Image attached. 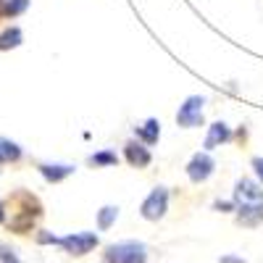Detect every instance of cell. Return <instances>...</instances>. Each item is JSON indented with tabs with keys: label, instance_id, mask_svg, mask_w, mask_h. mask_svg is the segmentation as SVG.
<instances>
[{
	"label": "cell",
	"instance_id": "6da1fadb",
	"mask_svg": "<svg viewBox=\"0 0 263 263\" xmlns=\"http://www.w3.org/2000/svg\"><path fill=\"white\" fill-rule=\"evenodd\" d=\"M8 208H13V213H11V218H8V227L13 229V232H18V234H27L32 227H34V221L40 218V213H42V205H40V200L34 195H29V192H16L13 197H11V203H8Z\"/></svg>",
	"mask_w": 263,
	"mask_h": 263
},
{
	"label": "cell",
	"instance_id": "7a4b0ae2",
	"mask_svg": "<svg viewBox=\"0 0 263 263\" xmlns=\"http://www.w3.org/2000/svg\"><path fill=\"white\" fill-rule=\"evenodd\" d=\"M147 253L142 242H116V245H108L103 253L105 263H145Z\"/></svg>",
	"mask_w": 263,
	"mask_h": 263
},
{
	"label": "cell",
	"instance_id": "3957f363",
	"mask_svg": "<svg viewBox=\"0 0 263 263\" xmlns=\"http://www.w3.org/2000/svg\"><path fill=\"white\" fill-rule=\"evenodd\" d=\"M203 108H205V98H203V95H190V98L179 105L177 124L184 126V129L203 126Z\"/></svg>",
	"mask_w": 263,
	"mask_h": 263
},
{
	"label": "cell",
	"instance_id": "277c9868",
	"mask_svg": "<svg viewBox=\"0 0 263 263\" xmlns=\"http://www.w3.org/2000/svg\"><path fill=\"white\" fill-rule=\"evenodd\" d=\"M168 211V190L166 187H156L147 197H145V203L140 208L142 218H147V221H158V218H163Z\"/></svg>",
	"mask_w": 263,
	"mask_h": 263
},
{
	"label": "cell",
	"instance_id": "5b68a950",
	"mask_svg": "<svg viewBox=\"0 0 263 263\" xmlns=\"http://www.w3.org/2000/svg\"><path fill=\"white\" fill-rule=\"evenodd\" d=\"M58 245L69 255H87L90 250L98 248V234L95 232H74L69 237H61Z\"/></svg>",
	"mask_w": 263,
	"mask_h": 263
},
{
	"label": "cell",
	"instance_id": "8992f818",
	"mask_svg": "<svg viewBox=\"0 0 263 263\" xmlns=\"http://www.w3.org/2000/svg\"><path fill=\"white\" fill-rule=\"evenodd\" d=\"M213 168H216V163H213V158L208 156V153H195V156L190 158V163H187V177L195 184H203L205 179H211Z\"/></svg>",
	"mask_w": 263,
	"mask_h": 263
},
{
	"label": "cell",
	"instance_id": "52a82bcc",
	"mask_svg": "<svg viewBox=\"0 0 263 263\" xmlns=\"http://www.w3.org/2000/svg\"><path fill=\"white\" fill-rule=\"evenodd\" d=\"M124 158H126L129 166H135V168H147L150 161H153L150 150H147V145L142 140H129L124 145Z\"/></svg>",
	"mask_w": 263,
	"mask_h": 263
},
{
	"label": "cell",
	"instance_id": "ba28073f",
	"mask_svg": "<svg viewBox=\"0 0 263 263\" xmlns=\"http://www.w3.org/2000/svg\"><path fill=\"white\" fill-rule=\"evenodd\" d=\"M263 221V200H250L237 208V224L242 227H258Z\"/></svg>",
	"mask_w": 263,
	"mask_h": 263
},
{
	"label": "cell",
	"instance_id": "9c48e42d",
	"mask_svg": "<svg viewBox=\"0 0 263 263\" xmlns=\"http://www.w3.org/2000/svg\"><path fill=\"white\" fill-rule=\"evenodd\" d=\"M40 174L45 177V182L58 184V182H63L66 177H71L74 166H69V163H42V166H40Z\"/></svg>",
	"mask_w": 263,
	"mask_h": 263
},
{
	"label": "cell",
	"instance_id": "30bf717a",
	"mask_svg": "<svg viewBox=\"0 0 263 263\" xmlns=\"http://www.w3.org/2000/svg\"><path fill=\"white\" fill-rule=\"evenodd\" d=\"M232 140V129L224 124V121H216V124H211V129H208V137H205V150H213V147H218V145H224V142H229Z\"/></svg>",
	"mask_w": 263,
	"mask_h": 263
},
{
	"label": "cell",
	"instance_id": "8fae6325",
	"mask_svg": "<svg viewBox=\"0 0 263 263\" xmlns=\"http://www.w3.org/2000/svg\"><path fill=\"white\" fill-rule=\"evenodd\" d=\"M135 135L137 140H142L145 145H156L161 137V121L158 119H147L142 126H135Z\"/></svg>",
	"mask_w": 263,
	"mask_h": 263
},
{
	"label": "cell",
	"instance_id": "7c38bea8",
	"mask_svg": "<svg viewBox=\"0 0 263 263\" xmlns=\"http://www.w3.org/2000/svg\"><path fill=\"white\" fill-rule=\"evenodd\" d=\"M234 195L237 197H245V200H263V187L253 179H239L234 184Z\"/></svg>",
	"mask_w": 263,
	"mask_h": 263
},
{
	"label": "cell",
	"instance_id": "4fadbf2b",
	"mask_svg": "<svg viewBox=\"0 0 263 263\" xmlns=\"http://www.w3.org/2000/svg\"><path fill=\"white\" fill-rule=\"evenodd\" d=\"M21 40H24V34H21V29H18V27L6 29L3 34H0V53H3V50H13V48H18V45H21Z\"/></svg>",
	"mask_w": 263,
	"mask_h": 263
},
{
	"label": "cell",
	"instance_id": "5bb4252c",
	"mask_svg": "<svg viewBox=\"0 0 263 263\" xmlns=\"http://www.w3.org/2000/svg\"><path fill=\"white\" fill-rule=\"evenodd\" d=\"M116 218H119V208H116V205L100 208V213H98V229H100V232L111 229V227L116 224Z\"/></svg>",
	"mask_w": 263,
	"mask_h": 263
},
{
	"label": "cell",
	"instance_id": "9a60e30c",
	"mask_svg": "<svg viewBox=\"0 0 263 263\" xmlns=\"http://www.w3.org/2000/svg\"><path fill=\"white\" fill-rule=\"evenodd\" d=\"M87 163H90V166H116L119 156L114 150H98V153H92V156L87 158Z\"/></svg>",
	"mask_w": 263,
	"mask_h": 263
},
{
	"label": "cell",
	"instance_id": "2e32d148",
	"mask_svg": "<svg viewBox=\"0 0 263 263\" xmlns=\"http://www.w3.org/2000/svg\"><path fill=\"white\" fill-rule=\"evenodd\" d=\"M0 158H3V163H13V161H18L21 158V147L16 145V142H11V140H6V137H0Z\"/></svg>",
	"mask_w": 263,
	"mask_h": 263
},
{
	"label": "cell",
	"instance_id": "e0dca14e",
	"mask_svg": "<svg viewBox=\"0 0 263 263\" xmlns=\"http://www.w3.org/2000/svg\"><path fill=\"white\" fill-rule=\"evenodd\" d=\"M29 8V0H6V16L13 18V16H21Z\"/></svg>",
	"mask_w": 263,
	"mask_h": 263
},
{
	"label": "cell",
	"instance_id": "ac0fdd59",
	"mask_svg": "<svg viewBox=\"0 0 263 263\" xmlns=\"http://www.w3.org/2000/svg\"><path fill=\"white\" fill-rule=\"evenodd\" d=\"M0 263H21V260H18V255H16L13 250L0 248Z\"/></svg>",
	"mask_w": 263,
	"mask_h": 263
},
{
	"label": "cell",
	"instance_id": "d6986e66",
	"mask_svg": "<svg viewBox=\"0 0 263 263\" xmlns=\"http://www.w3.org/2000/svg\"><path fill=\"white\" fill-rule=\"evenodd\" d=\"M253 168H255V177L263 182V158H253Z\"/></svg>",
	"mask_w": 263,
	"mask_h": 263
},
{
	"label": "cell",
	"instance_id": "ffe728a7",
	"mask_svg": "<svg viewBox=\"0 0 263 263\" xmlns=\"http://www.w3.org/2000/svg\"><path fill=\"white\" fill-rule=\"evenodd\" d=\"M213 208H216V211H221V213H227V211H232L234 205H232V203H227V200H216V203H213Z\"/></svg>",
	"mask_w": 263,
	"mask_h": 263
},
{
	"label": "cell",
	"instance_id": "44dd1931",
	"mask_svg": "<svg viewBox=\"0 0 263 263\" xmlns=\"http://www.w3.org/2000/svg\"><path fill=\"white\" fill-rule=\"evenodd\" d=\"M6 211H8V208L3 205V200H0V224H3V221H6Z\"/></svg>",
	"mask_w": 263,
	"mask_h": 263
},
{
	"label": "cell",
	"instance_id": "7402d4cb",
	"mask_svg": "<svg viewBox=\"0 0 263 263\" xmlns=\"http://www.w3.org/2000/svg\"><path fill=\"white\" fill-rule=\"evenodd\" d=\"M221 263H245V260H239V258H232V255H227V258H221Z\"/></svg>",
	"mask_w": 263,
	"mask_h": 263
},
{
	"label": "cell",
	"instance_id": "603a6c76",
	"mask_svg": "<svg viewBox=\"0 0 263 263\" xmlns=\"http://www.w3.org/2000/svg\"><path fill=\"white\" fill-rule=\"evenodd\" d=\"M6 13V3H3V0H0V16H3Z\"/></svg>",
	"mask_w": 263,
	"mask_h": 263
},
{
	"label": "cell",
	"instance_id": "cb8c5ba5",
	"mask_svg": "<svg viewBox=\"0 0 263 263\" xmlns=\"http://www.w3.org/2000/svg\"><path fill=\"white\" fill-rule=\"evenodd\" d=\"M0 163H3V158H0Z\"/></svg>",
	"mask_w": 263,
	"mask_h": 263
}]
</instances>
